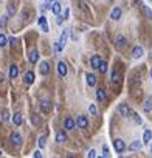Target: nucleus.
Instances as JSON below:
<instances>
[{
    "label": "nucleus",
    "instance_id": "f257e3e1",
    "mask_svg": "<svg viewBox=\"0 0 152 158\" xmlns=\"http://www.w3.org/2000/svg\"><path fill=\"white\" fill-rule=\"evenodd\" d=\"M76 124H78L81 129H87L89 127V119H87L84 115H79L78 118H76Z\"/></svg>",
    "mask_w": 152,
    "mask_h": 158
},
{
    "label": "nucleus",
    "instance_id": "f03ea898",
    "mask_svg": "<svg viewBox=\"0 0 152 158\" xmlns=\"http://www.w3.org/2000/svg\"><path fill=\"white\" fill-rule=\"evenodd\" d=\"M51 11H53V14H61V9H62V5H61V2H58V0H54V2H51V8H50Z\"/></svg>",
    "mask_w": 152,
    "mask_h": 158
},
{
    "label": "nucleus",
    "instance_id": "7ed1b4c3",
    "mask_svg": "<svg viewBox=\"0 0 152 158\" xmlns=\"http://www.w3.org/2000/svg\"><path fill=\"white\" fill-rule=\"evenodd\" d=\"M113 146H115L116 152H123L124 149H126V143H124L123 140H119V138H116L115 141H113Z\"/></svg>",
    "mask_w": 152,
    "mask_h": 158
},
{
    "label": "nucleus",
    "instance_id": "20e7f679",
    "mask_svg": "<svg viewBox=\"0 0 152 158\" xmlns=\"http://www.w3.org/2000/svg\"><path fill=\"white\" fill-rule=\"evenodd\" d=\"M11 141H13V144L16 146V147H20V144H22V137H20L17 132H14L13 135H11Z\"/></svg>",
    "mask_w": 152,
    "mask_h": 158
},
{
    "label": "nucleus",
    "instance_id": "39448f33",
    "mask_svg": "<svg viewBox=\"0 0 152 158\" xmlns=\"http://www.w3.org/2000/svg\"><path fill=\"white\" fill-rule=\"evenodd\" d=\"M40 108H42V112L43 113H48L51 110V104H50V101L48 99H42L40 101Z\"/></svg>",
    "mask_w": 152,
    "mask_h": 158
},
{
    "label": "nucleus",
    "instance_id": "423d86ee",
    "mask_svg": "<svg viewBox=\"0 0 152 158\" xmlns=\"http://www.w3.org/2000/svg\"><path fill=\"white\" fill-rule=\"evenodd\" d=\"M143 54H144L143 47H135L134 50H132V57H134V59H140Z\"/></svg>",
    "mask_w": 152,
    "mask_h": 158
},
{
    "label": "nucleus",
    "instance_id": "0eeeda50",
    "mask_svg": "<svg viewBox=\"0 0 152 158\" xmlns=\"http://www.w3.org/2000/svg\"><path fill=\"white\" fill-rule=\"evenodd\" d=\"M23 81H25V84L31 85L33 82H34V73H33V72H26L23 74Z\"/></svg>",
    "mask_w": 152,
    "mask_h": 158
},
{
    "label": "nucleus",
    "instance_id": "6e6552de",
    "mask_svg": "<svg viewBox=\"0 0 152 158\" xmlns=\"http://www.w3.org/2000/svg\"><path fill=\"white\" fill-rule=\"evenodd\" d=\"M64 127L67 129V130H73L76 127V123L73 121L72 118H65V121H64Z\"/></svg>",
    "mask_w": 152,
    "mask_h": 158
},
{
    "label": "nucleus",
    "instance_id": "1a4fd4ad",
    "mask_svg": "<svg viewBox=\"0 0 152 158\" xmlns=\"http://www.w3.org/2000/svg\"><path fill=\"white\" fill-rule=\"evenodd\" d=\"M67 39H68V28L62 31V34H61V39H59V45H61L62 48L65 47V43H67Z\"/></svg>",
    "mask_w": 152,
    "mask_h": 158
},
{
    "label": "nucleus",
    "instance_id": "9d476101",
    "mask_svg": "<svg viewBox=\"0 0 152 158\" xmlns=\"http://www.w3.org/2000/svg\"><path fill=\"white\" fill-rule=\"evenodd\" d=\"M39 70H40V73H42V74H48V73H50V64H48V62H45V61H43V62H40V65H39Z\"/></svg>",
    "mask_w": 152,
    "mask_h": 158
},
{
    "label": "nucleus",
    "instance_id": "9b49d317",
    "mask_svg": "<svg viewBox=\"0 0 152 158\" xmlns=\"http://www.w3.org/2000/svg\"><path fill=\"white\" fill-rule=\"evenodd\" d=\"M58 72H59V74H61L62 78L67 74V65H65V62L59 61V64H58Z\"/></svg>",
    "mask_w": 152,
    "mask_h": 158
},
{
    "label": "nucleus",
    "instance_id": "f8f14e48",
    "mask_svg": "<svg viewBox=\"0 0 152 158\" xmlns=\"http://www.w3.org/2000/svg\"><path fill=\"white\" fill-rule=\"evenodd\" d=\"M96 99L99 101V102H106V99H107V96H106V90H102V89L96 90Z\"/></svg>",
    "mask_w": 152,
    "mask_h": 158
},
{
    "label": "nucleus",
    "instance_id": "ddd939ff",
    "mask_svg": "<svg viewBox=\"0 0 152 158\" xmlns=\"http://www.w3.org/2000/svg\"><path fill=\"white\" fill-rule=\"evenodd\" d=\"M37 22H39V26L42 28V31H43V33H48V23H47V19L43 17V16H40Z\"/></svg>",
    "mask_w": 152,
    "mask_h": 158
},
{
    "label": "nucleus",
    "instance_id": "4468645a",
    "mask_svg": "<svg viewBox=\"0 0 152 158\" xmlns=\"http://www.w3.org/2000/svg\"><path fill=\"white\" fill-rule=\"evenodd\" d=\"M17 76H19V68H17V65L13 64V65L9 67V78H11V79H16Z\"/></svg>",
    "mask_w": 152,
    "mask_h": 158
},
{
    "label": "nucleus",
    "instance_id": "2eb2a0df",
    "mask_svg": "<svg viewBox=\"0 0 152 158\" xmlns=\"http://www.w3.org/2000/svg\"><path fill=\"white\" fill-rule=\"evenodd\" d=\"M118 110H119V113H121V116H129V113H130V108L126 104H119Z\"/></svg>",
    "mask_w": 152,
    "mask_h": 158
},
{
    "label": "nucleus",
    "instance_id": "dca6fc26",
    "mask_svg": "<svg viewBox=\"0 0 152 158\" xmlns=\"http://www.w3.org/2000/svg\"><path fill=\"white\" fill-rule=\"evenodd\" d=\"M119 17H121V9H119V8H113L112 13H110V19L112 20H118Z\"/></svg>",
    "mask_w": 152,
    "mask_h": 158
},
{
    "label": "nucleus",
    "instance_id": "f3484780",
    "mask_svg": "<svg viewBox=\"0 0 152 158\" xmlns=\"http://www.w3.org/2000/svg\"><path fill=\"white\" fill-rule=\"evenodd\" d=\"M99 62H101V57L98 56V54H95V56H92V59H90L92 68H98V65H99Z\"/></svg>",
    "mask_w": 152,
    "mask_h": 158
},
{
    "label": "nucleus",
    "instance_id": "a211bd4d",
    "mask_svg": "<svg viewBox=\"0 0 152 158\" xmlns=\"http://www.w3.org/2000/svg\"><path fill=\"white\" fill-rule=\"evenodd\" d=\"M28 59H30V62H31V64H36L37 61H39V53H37L36 50H33V51L30 53Z\"/></svg>",
    "mask_w": 152,
    "mask_h": 158
},
{
    "label": "nucleus",
    "instance_id": "6ab92c4d",
    "mask_svg": "<svg viewBox=\"0 0 152 158\" xmlns=\"http://www.w3.org/2000/svg\"><path fill=\"white\" fill-rule=\"evenodd\" d=\"M56 141L58 143H64V141H67V135H65L64 130H59L56 133Z\"/></svg>",
    "mask_w": 152,
    "mask_h": 158
},
{
    "label": "nucleus",
    "instance_id": "aec40b11",
    "mask_svg": "<svg viewBox=\"0 0 152 158\" xmlns=\"http://www.w3.org/2000/svg\"><path fill=\"white\" fill-rule=\"evenodd\" d=\"M85 78H87V84H89V87H93L95 84H96V76L95 74H87L85 76Z\"/></svg>",
    "mask_w": 152,
    "mask_h": 158
},
{
    "label": "nucleus",
    "instance_id": "412c9836",
    "mask_svg": "<svg viewBox=\"0 0 152 158\" xmlns=\"http://www.w3.org/2000/svg\"><path fill=\"white\" fill-rule=\"evenodd\" d=\"M151 140H152V132H151V130H146L144 135H143V143L144 144H149Z\"/></svg>",
    "mask_w": 152,
    "mask_h": 158
},
{
    "label": "nucleus",
    "instance_id": "4be33fe9",
    "mask_svg": "<svg viewBox=\"0 0 152 158\" xmlns=\"http://www.w3.org/2000/svg\"><path fill=\"white\" fill-rule=\"evenodd\" d=\"M143 108H144V112H151L152 110V98H148V99L144 101Z\"/></svg>",
    "mask_w": 152,
    "mask_h": 158
},
{
    "label": "nucleus",
    "instance_id": "5701e85b",
    "mask_svg": "<svg viewBox=\"0 0 152 158\" xmlns=\"http://www.w3.org/2000/svg\"><path fill=\"white\" fill-rule=\"evenodd\" d=\"M141 146H143V143H140V141H134V143L129 146V150H140Z\"/></svg>",
    "mask_w": 152,
    "mask_h": 158
},
{
    "label": "nucleus",
    "instance_id": "b1692460",
    "mask_svg": "<svg viewBox=\"0 0 152 158\" xmlns=\"http://www.w3.org/2000/svg\"><path fill=\"white\" fill-rule=\"evenodd\" d=\"M126 39H124L123 36H118V39H116V45L119 47V48H124V45H126Z\"/></svg>",
    "mask_w": 152,
    "mask_h": 158
},
{
    "label": "nucleus",
    "instance_id": "393cba45",
    "mask_svg": "<svg viewBox=\"0 0 152 158\" xmlns=\"http://www.w3.org/2000/svg\"><path fill=\"white\" fill-rule=\"evenodd\" d=\"M2 121L3 123H8L9 121V112H8V108H3V112H2Z\"/></svg>",
    "mask_w": 152,
    "mask_h": 158
},
{
    "label": "nucleus",
    "instance_id": "a878e982",
    "mask_svg": "<svg viewBox=\"0 0 152 158\" xmlns=\"http://www.w3.org/2000/svg\"><path fill=\"white\" fill-rule=\"evenodd\" d=\"M13 121H14L16 126H20V124H22V115H20V113H16V115L13 116Z\"/></svg>",
    "mask_w": 152,
    "mask_h": 158
},
{
    "label": "nucleus",
    "instance_id": "bb28decb",
    "mask_svg": "<svg viewBox=\"0 0 152 158\" xmlns=\"http://www.w3.org/2000/svg\"><path fill=\"white\" fill-rule=\"evenodd\" d=\"M98 70H99L101 73H106V70H107V64H106L104 61H101V62H99V65H98Z\"/></svg>",
    "mask_w": 152,
    "mask_h": 158
},
{
    "label": "nucleus",
    "instance_id": "cd10ccee",
    "mask_svg": "<svg viewBox=\"0 0 152 158\" xmlns=\"http://www.w3.org/2000/svg\"><path fill=\"white\" fill-rule=\"evenodd\" d=\"M112 81H113V82H119V73L116 72V70H113V72H112Z\"/></svg>",
    "mask_w": 152,
    "mask_h": 158
},
{
    "label": "nucleus",
    "instance_id": "c85d7f7f",
    "mask_svg": "<svg viewBox=\"0 0 152 158\" xmlns=\"http://www.w3.org/2000/svg\"><path fill=\"white\" fill-rule=\"evenodd\" d=\"M6 43H8L6 36H5V34H0V47H6Z\"/></svg>",
    "mask_w": 152,
    "mask_h": 158
},
{
    "label": "nucleus",
    "instance_id": "c756f323",
    "mask_svg": "<svg viewBox=\"0 0 152 158\" xmlns=\"http://www.w3.org/2000/svg\"><path fill=\"white\" fill-rule=\"evenodd\" d=\"M102 157H110V154H109V147H107V146L104 144V146H102Z\"/></svg>",
    "mask_w": 152,
    "mask_h": 158
},
{
    "label": "nucleus",
    "instance_id": "7c9ffc66",
    "mask_svg": "<svg viewBox=\"0 0 152 158\" xmlns=\"http://www.w3.org/2000/svg\"><path fill=\"white\" fill-rule=\"evenodd\" d=\"M14 13H16L14 5H8V14H9V16H14Z\"/></svg>",
    "mask_w": 152,
    "mask_h": 158
},
{
    "label": "nucleus",
    "instance_id": "2f4dec72",
    "mask_svg": "<svg viewBox=\"0 0 152 158\" xmlns=\"http://www.w3.org/2000/svg\"><path fill=\"white\" fill-rule=\"evenodd\" d=\"M45 141H47L45 137H40V138H39V147H40V149L45 147Z\"/></svg>",
    "mask_w": 152,
    "mask_h": 158
},
{
    "label": "nucleus",
    "instance_id": "473e14b6",
    "mask_svg": "<svg viewBox=\"0 0 152 158\" xmlns=\"http://www.w3.org/2000/svg\"><path fill=\"white\" fill-rule=\"evenodd\" d=\"M31 121H33V123H34V124H36V126H39V124H40V119H39V118H37V115H33V116H31Z\"/></svg>",
    "mask_w": 152,
    "mask_h": 158
},
{
    "label": "nucleus",
    "instance_id": "72a5a7b5",
    "mask_svg": "<svg viewBox=\"0 0 152 158\" xmlns=\"http://www.w3.org/2000/svg\"><path fill=\"white\" fill-rule=\"evenodd\" d=\"M6 20H8V17H6V16H3V17L0 19V26H5V25H6Z\"/></svg>",
    "mask_w": 152,
    "mask_h": 158
},
{
    "label": "nucleus",
    "instance_id": "f704fd0d",
    "mask_svg": "<svg viewBox=\"0 0 152 158\" xmlns=\"http://www.w3.org/2000/svg\"><path fill=\"white\" fill-rule=\"evenodd\" d=\"M89 110H90V113H92V115H96V107H95L93 104H90V107H89Z\"/></svg>",
    "mask_w": 152,
    "mask_h": 158
},
{
    "label": "nucleus",
    "instance_id": "c9c22d12",
    "mask_svg": "<svg viewBox=\"0 0 152 158\" xmlns=\"http://www.w3.org/2000/svg\"><path fill=\"white\" fill-rule=\"evenodd\" d=\"M61 50H62V47L59 45V42H58V43H54V51H56V53H59Z\"/></svg>",
    "mask_w": 152,
    "mask_h": 158
},
{
    "label": "nucleus",
    "instance_id": "e433bc0d",
    "mask_svg": "<svg viewBox=\"0 0 152 158\" xmlns=\"http://www.w3.org/2000/svg\"><path fill=\"white\" fill-rule=\"evenodd\" d=\"M87 155H89L90 158H95V157H96V152H95L93 149H90V150H89V154H87Z\"/></svg>",
    "mask_w": 152,
    "mask_h": 158
},
{
    "label": "nucleus",
    "instance_id": "4c0bfd02",
    "mask_svg": "<svg viewBox=\"0 0 152 158\" xmlns=\"http://www.w3.org/2000/svg\"><path fill=\"white\" fill-rule=\"evenodd\" d=\"M144 13L148 14V17H151V19H152V11H151L149 8H144Z\"/></svg>",
    "mask_w": 152,
    "mask_h": 158
},
{
    "label": "nucleus",
    "instance_id": "58836bf2",
    "mask_svg": "<svg viewBox=\"0 0 152 158\" xmlns=\"http://www.w3.org/2000/svg\"><path fill=\"white\" fill-rule=\"evenodd\" d=\"M33 157H34V158H40V157H42V154H40V150H36L34 154H33Z\"/></svg>",
    "mask_w": 152,
    "mask_h": 158
},
{
    "label": "nucleus",
    "instance_id": "ea45409f",
    "mask_svg": "<svg viewBox=\"0 0 152 158\" xmlns=\"http://www.w3.org/2000/svg\"><path fill=\"white\" fill-rule=\"evenodd\" d=\"M56 22H58V25H61L62 22H64V17H61V16L58 14V19H56Z\"/></svg>",
    "mask_w": 152,
    "mask_h": 158
},
{
    "label": "nucleus",
    "instance_id": "a19ab883",
    "mask_svg": "<svg viewBox=\"0 0 152 158\" xmlns=\"http://www.w3.org/2000/svg\"><path fill=\"white\" fill-rule=\"evenodd\" d=\"M9 43H11V45H14V43H16V39H14V37H11V39H9Z\"/></svg>",
    "mask_w": 152,
    "mask_h": 158
},
{
    "label": "nucleus",
    "instance_id": "79ce46f5",
    "mask_svg": "<svg viewBox=\"0 0 152 158\" xmlns=\"http://www.w3.org/2000/svg\"><path fill=\"white\" fill-rule=\"evenodd\" d=\"M2 82H3V74L0 73V84H2Z\"/></svg>",
    "mask_w": 152,
    "mask_h": 158
},
{
    "label": "nucleus",
    "instance_id": "37998d69",
    "mask_svg": "<svg viewBox=\"0 0 152 158\" xmlns=\"http://www.w3.org/2000/svg\"><path fill=\"white\" fill-rule=\"evenodd\" d=\"M151 79H152V70H151Z\"/></svg>",
    "mask_w": 152,
    "mask_h": 158
},
{
    "label": "nucleus",
    "instance_id": "c03bdc74",
    "mask_svg": "<svg viewBox=\"0 0 152 158\" xmlns=\"http://www.w3.org/2000/svg\"><path fill=\"white\" fill-rule=\"evenodd\" d=\"M151 154H152V144H151Z\"/></svg>",
    "mask_w": 152,
    "mask_h": 158
},
{
    "label": "nucleus",
    "instance_id": "a18cd8bd",
    "mask_svg": "<svg viewBox=\"0 0 152 158\" xmlns=\"http://www.w3.org/2000/svg\"><path fill=\"white\" fill-rule=\"evenodd\" d=\"M47 2H54V0H47Z\"/></svg>",
    "mask_w": 152,
    "mask_h": 158
},
{
    "label": "nucleus",
    "instance_id": "49530a36",
    "mask_svg": "<svg viewBox=\"0 0 152 158\" xmlns=\"http://www.w3.org/2000/svg\"><path fill=\"white\" fill-rule=\"evenodd\" d=\"M151 2H152V0H151Z\"/></svg>",
    "mask_w": 152,
    "mask_h": 158
}]
</instances>
